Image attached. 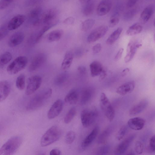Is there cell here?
I'll return each instance as SVG.
<instances>
[{
  "mask_svg": "<svg viewBox=\"0 0 155 155\" xmlns=\"http://www.w3.org/2000/svg\"><path fill=\"white\" fill-rule=\"evenodd\" d=\"M79 94L77 91L72 90L68 92L64 98V101L67 103L72 104H75L78 101Z\"/></svg>",
  "mask_w": 155,
  "mask_h": 155,
  "instance_id": "cell-28",
  "label": "cell"
},
{
  "mask_svg": "<svg viewBox=\"0 0 155 155\" xmlns=\"http://www.w3.org/2000/svg\"><path fill=\"white\" fill-rule=\"evenodd\" d=\"M124 50V49L122 48H121L119 49L115 56L114 59L116 61H118L121 58L122 56Z\"/></svg>",
  "mask_w": 155,
  "mask_h": 155,
  "instance_id": "cell-52",
  "label": "cell"
},
{
  "mask_svg": "<svg viewBox=\"0 0 155 155\" xmlns=\"http://www.w3.org/2000/svg\"><path fill=\"white\" fill-rule=\"evenodd\" d=\"M143 30V27L140 24L136 23L130 26L126 33L128 36H133L140 33Z\"/></svg>",
  "mask_w": 155,
  "mask_h": 155,
  "instance_id": "cell-30",
  "label": "cell"
},
{
  "mask_svg": "<svg viewBox=\"0 0 155 155\" xmlns=\"http://www.w3.org/2000/svg\"><path fill=\"white\" fill-rule=\"evenodd\" d=\"M112 131V128L109 127L104 130L99 135L97 140V143L102 144L105 143L107 140Z\"/></svg>",
  "mask_w": 155,
  "mask_h": 155,
  "instance_id": "cell-31",
  "label": "cell"
},
{
  "mask_svg": "<svg viewBox=\"0 0 155 155\" xmlns=\"http://www.w3.org/2000/svg\"><path fill=\"white\" fill-rule=\"evenodd\" d=\"M28 62L27 58L24 56H20L15 58L7 68V71L10 74H15L23 69Z\"/></svg>",
  "mask_w": 155,
  "mask_h": 155,
  "instance_id": "cell-5",
  "label": "cell"
},
{
  "mask_svg": "<svg viewBox=\"0 0 155 155\" xmlns=\"http://www.w3.org/2000/svg\"><path fill=\"white\" fill-rule=\"evenodd\" d=\"M112 5L110 0H103L98 4L97 8V13L99 16L107 14L110 11Z\"/></svg>",
  "mask_w": 155,
  "mask_h": 155,
  "instance_id": "cell-15",
  "label": "cell"
},
{
  "mask_svg": "<svg viewBox=\"0 0 155 155\" xmlns=\"http://www.w3.org/2000/svg\"><path fill=\"white\" fill-rule=\"evenodd\" d=\"M16 86L19 90H23L25 85V76L23 74H21L17 78L16 81Z\"/></svg>",
  "mask_w": 155,
  "mask_h": 155,
  "instance_id": "cell-36",
  "label": "cell"
},
{
  "mask_svg": "<svg viewBox=\"0 0 155 155\" xmlns=\"http://www.w3.org/2000/svg\"><path fill=\"white\" fill-rule=\"evenodd\" d=\"M108 29V27L105 25H101L96 28L88 35L87 39V41L92 43L98 40L105 35Z\"/></svg>",
  "mask_w": 155,
  "mask_h": 155,
  "instance_id": "cell-9",
  "label": "cell"
},
{
  "mask_svg": "<svg viewBox=\"0 0 155 155\" xmlns=\"http://www.w3.org/2000/svg\"><path fill=\"white\" fill-rule=\"evenodd\" d=\"M94 8V2H90L87 4L83 8L82 13L85 16H88L92 14Z\"/></svg>",
  "mask_w": 155,
  "mask_h": 155,
  "instance_id": "cell-37",
  "label": "cell"
},
{
  "mask_svg": "<svg viewBox=\"0 0 155 155\" xmlns=\"http://www.w3.org/2000/svg\"><path fill=\"white\" fill-rule=\"evenodd\" d=\"M128 127L127 126H122L119 130L116 135V138L118 140H121L127 132Z\"/></svg>",
  "mask_w": 155,
  "mask_h": 155,
  "instance_id": "cell-39",
  "label": "cell"
},
{
  "mask_svg": "<svg viewBox=\"0 0 155 155\" xmlns=\"http://www.w3.org/2000/svg\"><path fill=\"white\" fill-rule=\"evenodd\" d=\"M60 127L56 125L50 128L44 134L41 140V145L45 147L51 145L58 140L61 135Z\"/></svg>",
  "mask_w": 155,
  "mask_h": 155,
  "instance_id": "cell-2",
  "label": "cell"
},
{
  "mask_svg": "<svg viewBox=\"0 0 155 155\" xmlns=\"http://www.w3.org/2000/svg\"><path fill=\"white\" fill-rule=\"evenodd\" d=\"M154 7L152 5H149L145 7L142 12L140 18V21L142 24L146 23L153 14Z\"/></svg>",
  "mask_w": 155,
  "mask_h": 155,
  "instance_id": "cell-21",
  "label": "cell"
},
{
  "mask_svg": "<svg viewBox=\"0 0 155 155\" xmlns=\"http://www.w3.org/2000/svg\"><path fill=\"white\" fill-rule=\"evenodd\" d=\"M137 9L134 8L132 9L127 12L124 15V19L126 21H128L132 19L136 15L137 13Z\"/></svg>",
  "mask_w": 155,
  "mask_h": 155,
  "instance_id": "cell-42",
  "label": "cell"
},
{
  "mask_svg": "<svg viewBox=\"0 0 155 155\" xmlns=\"http://www.w3.org/2000/svg\"><path fill=\"white\" fill-rule=\"evenodd\" d=\"M80 2L82 3H89L91 0H79Z\"/></svg>",
  "mask_w": 155,
  "mask_h": 155,
  "instance_id": "cell-57",
  "label": "cell"
},
{
  "mask_svg": "<svg viewBox=\"0 0 155 155\" xmlns=\"http://www.w3.org/2000/svg\"><path fill=\"white\" fill-rule=\"evenodd\" d=\"M42 12V9L40 7L35 8L30 12L29 17L34 26H38L41 24V18Z\"/></svg>",
  "mask_w": 155,
  "mask_h": 155,
  "instance_id": "cell-16",
  "label": "cell"
},
{
  "mask_svg": "<svg viewBox=\"0 0 155 155\" xmlns=\"http://www.w3.org/2000/svg\"><path fill=\"white\" fill-rule=\"evenodd\" d=\"M155 135L152 136L150 138L149 141L148 149L149 151L151 153L155 152Z\"/></svg>",
  "mask_w": 155,
  "mask_h": 155,
  "instance_id": "cell-46",
  "label": "cell"
},
{
  "mask_svg": "<svg viewBox=\"0 0 155 155\" xmlns=\"http://www.w3.org/2000/svg\"><path fill=\"white\" fill-rule=\"evenodd\" d=\"M120 18L117 14L112 15L110 17L109 20V26L112 28L116 25L119 23Z\"/></svg>",
  "mask_w": 155,
  "mask_h": 155,
  "instance_id": "cell-44",
  "label": "cell"
},
{
  "mask_svg": "<svg viewBox=\"0 0 155 155\" xmlns=\"http://www.w3.org/2000/svg\"><path fill=\"white\" fill-rule=\"evenodd\" d=\"M137 43L134 41H130L127 45L126 55L124 58V61L127 63L133 59L134 57L137 48L136 47Z\"/></svg>",
  "mask_w": 155,
  "mask_h": 155,
  "instance_id": "cell-22",
  "label": "cell"
},
{
  "mask_svg": "<svg viewBox=\"0 0 155 155\" xmlns=\"http://www.w3.org/2000/svg\"><path fill=\"white\" fill-rule=\"evenodd\" d=\"M98 116V112L95 107L83 110L81 114V119L83 126L87 127L95 121Z\"/></svg>",
  "mask_w": 155,
  "mask_h": 155,
  "instance_id": "cell-4",
  "label": "cell"
},
{
  "mask_svg": "<svg viewBox=\"0 0 155 155\" xmlns=\"http://www.w3.org/2000/svg\"><path fill=\"white\" fill-rule=\"evenodd\" d=\"M148 104V102L147 100H142L131 108L129 110V114L133 116L138 114L147 107Z\"/></svg>",
  "mask_w": 155,
  "mask_h": 155,
  "instance_id": "cell-23",
  "label": "cell"
},
{
  "mask_svg": "<svg viewBox=\"0 0 155 155\" xmlns=\"http://www.w3.org/2000/svg\"><path fill=\"white\" fill-rule=\"evenodd\" d=\"M9 31L7 25H3L0 27V41L7 35Z\"/></svg>",
  "mask_w": 155,
  "mask_h": 155,
  "instance_id": "cell-43",
  "label": "cell"
},
{
  "mask_svg": "<svg viewBox=\"0 0 155 155\" xmlns=\"http://www.w3.org/2000/svg\"><path fill=\"white\" fill-rule=\"evenodd\" d=\"M58 13L55 9H51L48 10L42 13L41 20V23L44 25L47 24L57 25L58 22Z\"/></svg>",
  "mask_w": 155,
  "mask_h": 155,
  "instance_id": "cell-7",
  "label": "cell"
},
{
  "mask_svg": "<svg viewBox=\"0 0 155 155\" xmlns=\"http://www.w3.org/2000/svg\"><path fill=\"white\" fill-rule=\"evenodd\" d=\"M135 87V83L134 81L126 82L118 87L116 92L120 95L124 96L132 92Z\"/></svg>",
  "mask_w": 155,
  "mask_h": 155,
  "instance_id": "cell-17",
  "label": "cell"
},
{
  "mask_svg": "<svg viewBox=\"0 0 155 155\" xmlns=\"http://www.w3.org/2000/svg\"><path fill=\"white\" fill-rule=\"evenodd\" d=\"M63 107V101L60 99L56 101L49 110L47 116L49 119H53L57 117L61 112Z\"/></svg>",
  "mask_w": 155,
  "mask_h": 155,
  "instance_id": "cell-10",
  "label": "cell"
},
{
  "mask_svg": "<svg viewBox=\"0 0 155 155\" xmlns=\"http://www.w3.org/2000/svg\"><path fill=\"white\" fill-rule=\"evenodd\" d=\"M99 131L98 127H95L83 141L81 147L83 149H85L89 147L95 139Z\"/></svg>",
  "mask_w": 155,
  "mask_h": 155,
  "instance_id": "cell-18",
  "label": "cell"
},
{
  "mask_svg": "<svg viewBox=\"0 0 155 155\" xmlns=\"http://www.w3.org/2000/svg\"><path fill=\"white\" fill-rule=\"evenodd\" d=\"M52 90L49 88L35 95L30 100L27 106L28 110H34L42 106L51 96Z\"/></svg>",
  "mask_w": 155,
  "mask_h": 155,
  "instance_id": "cell-1",
  "label": "cell"
},
{
  "mask_svg": "<svg viewBox=\"0 0 155 155\" xmlns=\"http://www.w3.org/2000/svg\"><path fill=\"white\" fill-rule=\"evenodd\" d=\"M25 17L23 15L18 14L12 18L8 23L7 27L9 31L15 30L20 27L25 20Z\"/></svg>",
  "mask_w": 155,
  "mask_h": 155,
  "instance_id": "cell-13",
  "label": "cell"
},
{
  "mask_svg": "<svg viewBox=\"0 0 155 155\" xmlns=\"http://www.w3.org/2000/svg\"><path fill=\"white\" fill-rule=\"evenodd\" d=\"M43 0H27L25 5L28 6H31L39 4Z\"/></svg>",
  "mask_w": 155,
  "mask_h": 155,
  "instance_id": "cell-48",
  "label": "cell"
},
{
  "mask_svg": "<svg viewBox=\"0 0 155 155\" xmlns=\"http://www.w3.org/2000/svg\"><path fill=\"white\" fill-rule=\"evenodd\" d=\"M130 71V69L128 68H126L122 71L121 74L123 77L125 76L129 73Z\"/></svg>",
  "mask_w": 155,
  "mask_h": 155,
  "instance_id": "cell-56",
  "label": "cell"
},
{
  "mask_svg": "<svg viewBox=\"0 0 155 155\" xmlns=\"http://www.w3.org/2000/svg\"><path fill=\"white\" fill-rule=\"evenodd\" d=\"M106 71L103 69L101 73L100 74L99 80L100 81L104 79L106 76Z\"/></svg>",
  "mask_w": 155,
  "mask_h": 155,
  "instance_id": "cell-55",
  "label": "cell"
},
{
  "mask_svg": "<svg viewBox=\"0 0 155 155\" xmlns=\"http://www.w3.org/2000/svg\"><path fill=\"white\" fill-rule=\"evenodd\" d=\"M138 0H127L126 6L127 8H130L136 4Z\"/></svg>",
  "mask_w": 155,
  "mask_h": 155,
  "instance_id": "cell-51",
  "label": "cell"
},
{
  "mask_svg": "<svg viewBox=\"0 0 155 155\" xmlns=\"http://www.w3.org/2000/svg\"><path fill=\"white\" fill-rule=\"evenodd\" d=\"M134 150L136 153L138 154H141L143 153V146L141 141H137L136 142Z\"/></svg>",
  "mask_w": 155,
  "mask_h": 155,
  "instance_id": "cell-45",
  "label": "cell"
},
{
  "mask_svg": "<svg viewBox=\"0 0 155 155\" xmlns=\"http://www.w3.org/2000/svg\"><path fill=\"white\" fill-rule=\"evenodd\" d=\"M76 113V109L75 107L71 108L66 114L64 122L66 124L70 123L73 119Z\"/></svg>",
  "mask_w": 155,
  "mask_h": 155,
  "instance_id": "cell-35",
  "label": "cell"
},
{
  "mask_svg": "<svg viewBox=\"0 0 155 155\" xmlns=\"http://www.w3.org/2000/svg\"><path fill=\"white\" fill-rule=\"evenodd\" d=\"M100 106L104 115L110 121L114 117L115 111L109 99L104 93H102L100 97Z\"/></svg>",
  "mask_w": 155,
  "mask_h": 155,
  "instance_id": "cell-6",
  "label": "cell"
},
{
  "mask_svg": "<svg viewBox=\"0 0 155 155\" xmlns=\"http://www.w3.org/2000/svg\"><path fill=\"white\" fill-rule=\"evenodd\" d=\"M63 34L64 31L62 29L54 30L48 34L47 39L49 42L56 41L60 40L63 36Z\"/></svg>",
  "mask_w": 155,
  "mask_h": 155,
  "instance_id": "cell-26",
  "label": "cell"
},
{
  "mask_svg": "<svg viewBox=\"0 0 155 155\" xmlns=\"http://www.w3.org/2000/svg\"><path fill=\"white\" fill-rule=\"evenodd\" d=\"M78 71L81 75H83L86 73V69L84 66H81L78 67Z\"/></svg>",
  "mask_w": 155,
  "mask_h": 155,
  "instance_id": "cell-53",
  "label": "cell"
},
{
  "mask_svg": "<svg viewBox=\"0 0 155 155\" xmlns=\"http://www.w3.org/2000/svg\"><path fill=\"white\" fill-rule=\"evenodd\" d=\"M61 151L57 149H52L50 152V155H60L61 154Z\"/></svg>",
  "mask_w": 155,
  "mask_h": 155,
  "instance_id": "cell-54",
  "label": "cell"
},
{
  "mask_svg": "<svg viewBox=\"0 0 155 155\" xmlns=\"http://www.w3.org/2000/svg\"><path fill=\"white\" fill-rule=\"evenodd\" d=\"M93 95V91L92 89L89 88L84 89L81 91L80 103L81 105L87 104L91 100Z\"/></svg>",
  "mask_w": 155,
  "mask_h": 155,
  "instance_id": "cell-25",
  "label": "cell"
},
{
  "mask_svg": "<svg viewBox=\"0 0 155 155\" xmlns=\"http://www.w3.org/2000/svg\"><path fill=\"white\" fill-rule=\"evenodd\" d=\"M123 30L120 27L118 28L109 36L106 41V43L108 45L113 44L118 38Z\"/></svg>",
  "mask_w": 155,
  "mask_h": 155,
  "instance_id": "cell-29",
  "label": "cell"
},
{
  "mask_svg": "<svg viewBox=\"0 0 155 155\" xmlns=\"http://www.w3.org/2000/svg\"><path fill=\"white\" fill-rule=\"evenodd\" d=\"M74 18L72 17H69L66 18L63 21L64 24L67 25H71L74 23Z\"/></svg>",
  "mask_w": 155,
  "mask_h": 155,
  "instance_id": "cell-50",
  "label": "cell"
},
{
  "mask_svg": "<svg viewBox=\"0 0 155 155\" xmlns=\"http://www.w3.org/2000/svg\"><path fill=\"white\" fill-rule=\"evenodd\" d=\"M129 153H128V154H130V155L134 154V153H133V152H132V151H130Z\"/></svg>",
  "mask_w": 155,
  "mask_h": 155,
  "instance_id": "cell-58",
  "label": "cell"
},
{
  "mask_svg": "<svg viewBox=\"0 0 155 155\" xmlns=\"http://www.w3.org/2000/svg\"><path fill=\"white\" fill-rule=\"evenodd\" d=\"M145 123V120L142 118L136 117L131 118L127 121V125L131 129L139 130L142 129Z\"/></svg>",
  "mask_w": 155,
  "mask_h": 155,
  "instance_id": "cell-14",
  "label": "cell"
},
{
  "mask_svg": "<svg viewBox=\"0 0 155 155\" xmlns=\"http://www.w3.org/2000/svg\"><path fill=\"white\" fill-rule=\"evenodd\" d=\"M90 68L91 75L93 77L99 75L104 69L101 64L97 61L90 64Z\"/></svg>",
  "mask_w": 155,
  "mask_h": 155,
  "instance_id": "cell-24",
  "label": "cell"
},
{
  "mask_svg": "<svg viewBox=\"0 0 155 155\" xmlns=\"http://www.w3.org/2000/svg\"><path fill=\"white\" fill-rule=\"evenodd\" d=\"M24 34L21 31L15 32L10 37L8 42L9 46L11 47H16L20 44L24 38Z\"/></svg>",
  "mask_w": 155,
  "mask_h": 155,
  "instance_id": "cell-19",
  "label": "cell"
},
{
  "mask_svg": "<svg viewBox=\"0 0 155 155\" xmlns=\"http://www.w3.org/2000/svg\"><path fill=\"white\" fill-rule=\"evenodd\" d=\"M41 82L42 78L39 76L35 75L30 77L28 80L26 95H29L34 93L40 87Z\"/></svg>",
  "mask_w": 155,
  "mask_h": 155,
  "instance_id": "cell-8",
  "label": "cell"
},
{
  "mask_svg": "<svg viewBox=\"0 0 155 155\" xmlns=\"http://www.w3.org/2000/svg\"><path fill=\"white\" fill-rule=\"evenodd\" d=\"M46 59V56L43 53H40L36 55L29 66V71L33 72L38 69L44 63Z\"/></svg>",
  "mask_w": 155,
  "mask_h": 155,
  "instance_id": "cell-12",
  "label": "cell"
},
{
  "mask_svg": "<svg viewBox=\"0 0 155 155\" xmlns=\"http://www.w3.org/2000/svg\"><path fill=\"white\" fill-rule=\"evenodd\" d=\"M55 25L54 24H47L44 25V26L38 34L35 39V42H38L45 33L49 29Z\"/></svg>",
  "mask_w": 155,
  "mask_h": 155,
  "instance_id": "cell-38",
  "label": "cell"
},
{
  "mask_svg": "<svg viewBox=\"0 0 155 155\" xmlns=\"http://www.w3.org/2000/svg\"><path fill=\"white\" fill-rule=\"evenodd\" d=\"M95 23V20L93 19L88 18L84 21L81 23V30L86 31L91 29Z\"/></svg>",
  "mask_w": 155,
  "mask_h": 155,
  "instance_id": "cell-33",
  "label": "cell"
},
{
  "mask_svg": "<svg viewBox=\"0 0 155 155\" xmlns=\"http://www.w3.org/2000/svg\"><path fill=\"white\" fill-rule=\"evenodd\" d=\"M110 147L109 145L106 144L99 147L96 152V154L98 155H106L109 152Z\"/></svg>",
  "mask_w": 155,
  "mask_h": 155,
  "instance_id": "cell-41",
  "label": "cell"
},
{
  "mask_svg": "<svg viewBox=\"0 0 155 155\" xmlns=\"http://www.w3.org/2000/svg\"><path fill=\"white\" fill-rule=\"evenodd\" d=\"M135 137V134H132L119 143L115 149V154L117 155H122L124 154L127 150Z\"/></svg>",
  "mask_w": 155,
  "mask_h": 155,
  "instance_id": "cell-11",
  "label": "cell"
},
{
  "mask_svg": "<svg viewBox=\"0 0 155 155\" xmlns=\"http://www.w3.org/2000/svg\"><path fill=\"white\" fill-rule=\"evenodd\" d=\"M73 58L74 54L71 51H69L66 52L61 63V67L62 70H66L70 67Z\"/></svg>",
  "mask_w": 155,
  "mask_h": 155,
  "instance_id": "cell-27",
  "label": "cell"
},
{
  "mask_svg": "<svg viewBox=\"0 0 155 155\" xmlns=\"http://www.w3.org/2000/svg\"><path fill=\"white\" fill-rule=\"evenodd\" d=\"M75 138V132L73 131H69L65 136V142L67 144H71L74 142Z\"/></svg>",
  "mask_w": 155,
  "mask_h": 155,
  "instance_id": "cell-40",
  "label": "cell"
},
{
  "mask_svg": "<svg viewBox=\"0 0 155 155\" xmlns=\"http://www.w3.org/2000/svg\"><path fill=\"white\" fill-rule=\"evenodd\" d=\"M101 49V46L100 43H97L94 45L92 48L93 52L94 54H97L99 52Z\"/></svg>",
  "mask_w": 155,
  "mask_h": 155,
  "instance_id": "cell-49",
  "label": "cell"
},
{
  "mask_svg": "<svg viewBox=\"0 0 155 155\" xmlns=\"http://www.w3.org/2000/svg\"><path fill=\"white\" fill-rule=\"evenodd\" d=\"M11 90V85L6 80L0 81V102L4 101L8 96Z\"/></svg>",
  "mask_w": 155,
  "mask_h": 155,
  "instance_id": "cell-20",
  "label": "cell"
},
{
  "mask_svg": "<svg viewBox=\"0 0 155 155\" xmlns=\"http://www.w3.org/2000/svg\"><path fill=\"white\" fill-rule=\"evenodd\" d=\"M14 0H0V10L4 9L8 7Z\"/></svg>",
  "mask_w": 155,
  "mask_h": 155,
  "instance_id": "cell-47",
  "label": "cell"
},
{
  "mask_svg": "<svg viewBox=\"0 0 155 155\" xmlns=\"http://www.w3.org/2000/svg\"><path fill=\"white\" fill-rule=\"evenodd\" d=\"M68 77V74L67 72H63L58 75L55 78L54 83L57 85H60L64 83Z\"/></svg>",
  "mask_w": 155,
  "mask_h": 155,
  "instance_id": "cell-34",
  "label": "cell"
},
{
  "mask_svg": "<svg viewBox=\"0 0 155 155\" xmlns=\"http://www.w3.org/2000/svg\"><path fill=\"white\" fill-rule=\"evenodd\" d=\"M12 55L9 52H5L0 55V68L3 67L11 60Z\"/></svg>",
  "mask_w": 155,
  "mask_h": 155,
  "instance_id": "cell-32",
  "label": "cell"
},
{
  "mask_svg": "<svg viewBox=\"0 0 155 155\" xmlns=\"http://www.w3.org/2000/svg\"><path fill=\"white\" fill-rule=\"evenodd\" d=\"M22 143L19 136H14L8 139L0 149V155H12L18 150Z\"/></svg>",
  "mask_w": 155,
  "mask_h": 155,
  "instance_id": "cell-3",
  "label": "cell"
}]
</instances>
